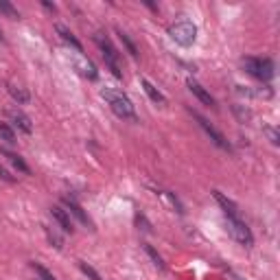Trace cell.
<instances>
[{
  "label": "cell",
  "mask_w": 280,
  "mask_h": 280,
  "mask_svg": "<svg viewBox=\"0 0 280 280\" xmlns=\"http://www.w3.org/2000/svg\"><path fill=\"white\" fill-rule=\"evenodd\" d=\"M101 96L110 103L112 112L116 114L118 118H123V121H131V123H136V121H138L134 103H131V101H129V96H127V94H123L121 90H116V88H103V90H101Z\"/></svg>",
  "instance_id": "6da1fadb"
},
{
  "label": "cell",
  "mask_w": 280,
  "mask_h": 280,
  "mask_svg": "<svg viewBox=\"0 0 280 280\" xmlns=\"http://www.w3.org/2000/svg\"><path fill=\"white\" fill-rule=\"evenodd\" d=\"M243 68L248 70V75L256 77L261 81H269L274 77V62L271 59H261V57H243Z\"/></svg>",
  "instance_id": "277c9868"
},
{
  "label": "cell",
  "mask_w": 280,
  "mask_h": 280,
  "mask_svg": "<svg viewBox=\"0 0 280 280\" xmlns=\"http://www.w3.org/2000/svg\"><path fill=\"white\" fill-rule=\"evenodd\" d=\"M0 42H5V37H3V29H0Z\"/></svg>",
  "instance_id": "f1b7e54d"
},
{
  "label": "cell",
  "mask_w": 280,
  "mask_h": 280,
  "mask_svg": "<svg viewBox=\"0 0 280 280\" xmlns=\"http://www.w3.org/2000/svg\"><path fill=\"white\" fill-rule=\"evenodd\" d=\"M72 66L77 68V72L81 77H86V79H90V81H94L96 77H98V70H96V66L88 59V57H84V55H77V57H72Z\"/></svg>",
  "instance_id": "52a82bcc"
},
{
  "label": "cell",
  "mask_w": 280,
  "mask_h": 280,
  "mask_svg": "<svg viewBox=\"0 0 280 280\" xmlns=\"http://www.w3.org/2000/svg\"><path fill=\"white\" fill-rule=\"evenodd\" d=\"M42 7H44V9H48V11H53V13H57V7H55V5H51V3H46V0H44V3H42Z\"/></svg>",
  "instance_id": "83f0119b"
},
{
  "label": "cell",
  "mask_w": 280,
  "mask_h": 280,
  "mask_svg": "<svg viewBox=\"0 0 280 280\" xmlns=\"http://www.w3.org/2000/svg\"><path fill=\"white\" fill-rule=\"evenodd\" d=\"M263 131H265V134L269 136V140H271V145H278V143H280V134H278V131H276L274 127H265V129H263Z\"/></svg>",
  "instance_id": "d4e9b609"
},
{
  "label": "cell",
  "mask_w": 280,
  "mask_h": 280,
  "mask_svg": "<svg viewBox=\"0 0 280 280\" xmlns=\"http://www.w3.org/2000/svg\"><path fill=\"white\" fill-rule=\"evenodd\" d=\"M0 13H5L7 18H11V20H18L20 18V11L15 9L11 3H7V0H0Z\"/></svg>",
  "instance_id": "ffe728a7"
},
{
  "label": "cell",
  "mask_w": 280,
  "mask_h": 280,
  "mask_svg": "<svg viewBox=\"0 0 280 280\" xmlns=\"http://www.w3.org/2000/svg\"><path fill=\"white\" fill-rule=\"evenodd\" d=\"M169 35L175 44L188 48V46H193L195 39H197V27L191 20H179V22L169 27Z\"/></svg>",
  "instance_id": "3957f363"
},
{
  "label": "cell",
  "mask_w": 280,
  "mask_h": 280,
  "mask_svg": "<svg viewBox=\"0 0 280 280\" xmlns=\"http://www.w3.org/2000/svg\"><path fill=\"white\" fill-rule=\"evenodd\" d=\"M51 215H53V219L57 221V224L62 226L64 232H68V234L75 232V226H72V221H70V215H68V212H66L64 208H59V206H53V208H51Z\"/></svg>",
  "instance_id": "9c48e42d"
},
{
  "label": "cell",
  "mask_w": 280,
  "mask_h": 280,
  "mask_svg": "<svg viewBox=\"0 0 280 280\" xmlns=\"http://www.w3.org/2000/svg\"><path fill=\"white\" fill-rule=\"evenodd\" d=\"M143 250H145L147 254H149V258L153 261V265H155V267H158V269H162V271H164V267H167V265H164V261H162V256H160V254H158V252H155V250L151 248V245H149V243H143Z\"/></svg>",
  "instance_id": "d6986e66"
},
{
  "label": "cell",
  "mask_w": 280,
  "mask_h": 280,
  "mask_svg": "<svg viewBox=\"0 0 280 280\" xmlns=\"http://www.w3.org/2000/svg\"><path fill=\"white\" fill-rule=\"evenodd\" d=\"M64 206H66V208H68L70 212H72V215H75L79 221H81V224H84V226H88L90 230H94V224H92V219H90L88 217V212L84 210V208H81V206L75 202V199H72V197H64Z\"/></svg>",
  "instance_id": "ba28073f"
},
{
  "label": "cell",
  "mask_w": 280,
  "mask_h": 280,
  "mask_svg": "<svg viewBox=\"0 0 280 280\" xmlns=\"http://www.w3.org/2000/svg\"><path fill=\"white\" fill-rule=\"evenodd\" d=\"M94 39H96V44H98V48H101V53H103L105 66H108V68L112 70V75H114V77L123 79L121 55H118V51H116V48H114V44L110 42L108 37H105V33H96V35H94Z\"/></svg>",
  "instance_id": "7a4b0ae2"
},
{
  "label": "cell",
  "mask_w": 280,
  "mask_h": 280,
  "mask_svg": "<svg viewBox=\"0 0 280 280\" xmlns=\"http://www.w3.org/2000/svg\"><path fill=\"white\" fill-rule=\"evenodd\" d=\"M55 29H57V35H59V37L64 39V42L70 46V48H75L77 53H81V51H84V46H81V42H79V39H77L75 35H72V31H70V29H66L64 24H57Z\"/></svg>",
  "instance_id": "4fadbf2b"
},
{
  "label": "cell",
  "mask_w": 280,
  "mask_h": 280,
  "mask_svg": "<svg viewBox=\"0 0 280 280\" xmlns=\"http://www.w3.org/2000/svg\"><path fill=\"white\" fill-rule=\"evenodd\" d=\"M226 230H228V234L232 236L236 243L243 245V248H252V245H254L252 230L245 226L238 217H226Z\"/></svg>",
  "instance_id": "5b68a950"
},
{
  "label": "cell",
  "mask_w": 280,
  "mask_h": 280,
  "mask_svg": "<svg viewBox=\"0 0 280 280\" xmlns=\"http://www.w3.org/2000/svg\"><path fill=\"white\" fill-rule=\"evenodd\" d=\"M188 90H191V92H193L197 98H199V101H202L204 105H208V108H215V98L210 96V92H208V90H206L204 86L197 84V81L188 79Z\"/></svg>",
  "instance_id": "30bf717a"
},
{
  "label": "cell",
  "mask_w": 280,
  "mask_h": 280,
  "mask_svg": "<svg viewBox=\"0 0 280 280\" xmlns=\"http://www.w3.org/2000/svg\"><path fill=\"white\" fill-rule=\"evenodd\" d=\"M116 33H118V37H121V42H123V46H125V48H127V53H129L131 57H138V46L134 44V39H131V37L127 35V33H125V31H121V29H118Z\"/></svg>",
  "instance_id": "ac0fdd59"
},
{
  "label": "cell",
  "mask_w": 280,
  "mask_h": 280,
  "mask_svg": "<svg viewBox=\"0 0 280 280\" xmlns=\"http://www.w3.org/2000/svg\"><path fill=\"white\" fill-rule=\"evenodd\" d=\"M0 179H5V182H9V184H11V182H15V177H13L11 173L3 167V164H0Z\"/></svg>",
  "instance_id": "484cf974"
},
{
  "label": "cell",
  "mask_w": 280,
  "mask_h": 280,
  "mask_svg": "<svg viewBox=\"0 0 280 280\" xmlns=\"http://www.w3.org/2000/svg\"><path fill=\"white\" fill-rule=\"evenodd\" d=\"M140 84H143V90H145V92H147V96H149L153 103H158V105H167V98H164V94H162L160 90H158V88H155V86L151 84V81L143 79V81H140Z\"/></svg>",
  "instance_id": "9a60e30c"
},
{
  "label": "cell",
  "mask_w": 280,
  "mask_h": 280,
  "mask_svg": "<svg viewBox=\"0 0 280 280\" xmlns=\"http://www.w3.org/2000/svg\"><path fill=\"white\" fill-rule=\"evenodd\" d=\"M33 269L37 271V274H39V278H42V280H55V276H53L51 271H48L44 265H39V263H33Z\"/></svg>",
  "instance_id": "cb8c5ba5"
},
{
  "label": "cell",
  "mask_w": 280,
  "mask_h": 280,
  "mask_svg": "<svg viewBox=\"0 0 280 280\" xmlns=\"http://www.w3.org/2000/svg\"><path fill=\"white\" fill-rule=\"evenodd\" d=\"M46 236H48V241H51V243L55 245L57 250H62V248H64V241H62V236L57 234V232H53L51 228H46Z\"/></svg>",
  "instance_id": "603a6c76"
},
{
  "label": "cell",
  "mask_w": 280,
  "mask_h": 280,
  "mask_svg": "<svg viewBox=\"0 0 280 280\" xmlns=\"http://www.w3.org/2000/svg\"><path fill=\"white\" fill-rule=\"evenodd\" d=\"M136 224H138V228L143 226L145 232H151V226H149V221H147L145 217H140V215H138V217H136Z\"/></svg>",
  "instance_id": "4316f807"
},
{
  "label": "cell",
  "mask_w": 280,
  "mask_h": 280,
  "mask_svg": "<svg viewBox=\"0 0 280 280\" xmlns=\"http://www.w3.org/2000/svg\"><path fill=\"white\" fill-rule=\"evenodd\" d=\"M9 116H11V121H13V125L18 127L22 134H33V125H31V118L27 116V114H22V112H18V110H11Z\"/></svg>",
  "instance_id": "7c38bea8"
},
{
  "label": "cell",
  "mask_w": 280,
  "mask_h": 280,
  "mask_svg": "<svg viewBox=\"0 0 280 280\" xmlns=\"http://www.w3.org/2000/svg\"><path fill=\"white\" fill-rule=\"evenodd\" d=\"M79 267H81V271H84V274L90 278V280H103L101 276H98V271L94 269V267H90L88 263H84V261H79Z\"/></svg>",
  "instance_id": "7402d4cb"
},
{
  "label": "cell",
  "mask_w": 280,
  "mask_h": 280,
  "mask_svg": "<svg viewBox=\"0 0 280 280\" xmlns=\"http://www.w3.org/2000/svg\"><path fill=\"white\" fill-rule=\"evenodd\" d=\"M193 118H197V123H199V127H202V129L206 131V134L210 136V140H212V143H215V145L219 147V149H224V151H230V143H228V140H226V136L221 134V131H219L217 127H212L210 123L206 121V118L202 116V114H197V112H193Z\"/></svg>",
  "instance_id": "8992f818"
},
{
  "label": "cell",
  "mask_w": 280,
  "mask_h": 280,
  "mask_svg": "<svg viewBox=\"0 0 280 280\" xmlns=\"http://www.w3.org/2000/svg\"><path fill=\"white\" fill-rule=\"evenodd\" d=\"M0 138H3L5 143H9V145L15 143V131L7 125V123H3V121H0Z\"/></svg>",
  "instance_id": "44dd1931"
},
{
  "label": "cell",
  "mask_w": 280,
  "mask_h": 280,
  "mask_svg": "<svg viewBox=\"0 0 280 280\" xmlns=\"http://www.w3.org/2000/svg\"><path fill=\"white\" fill-rule=\"evenodd\" d=\"M212 197L217 199V204L224 208V212H226V217H238V208H236V204L232 202V199H228V197L221 193V191H212Z\"/></svg>",
  "instance_id": "8fae6325"
},
{
  "label": "cell",
  "mask_w": 280,
  "mask_h": 280,
  "mask_svg": "<svg viewBox=\"0 0 280 280\" xmlns=\"http://www.w3.org/2000/svg\"><path fill=\"white\" fill-rule=\"evenodd\" d=\"M7 90H9V94L15 98V101L18 103H29V92L24 88H20L18 84H13V81H9V84H7Z\"/></svg>",
  "instance_id": "2e32d148"
},
{
  "label": "cell",
  "mask_w": 280,
  "mask_h": 280,
  "mask_svg": "<svg viewBox=\"0 0 280 280\" xmlns=\"http://www.w3.org/2000/svg\"><path fill=\"white\" fill-rule=\"evenodd\" d=\"M0 155H5V158L7 160H9L11 164H13V167L15 169H18L20 173H24V175H29V173H31V169H29V164L27 162H24L22 158H20V155L18 153H13V151H9V149H0Z\"/></svg>",
  "instance_id": "5bb4252c"
},
{
  "label": "cell",
  "mask_w": 280,
  "mask_h": 280,
  "mask_svg": "<svg viewBox=\"0 0 280 280\" xmlns=\"http://www.w3.org/2000/svg\"><path fill=\"white\" fill-rule=\"evenodd\" d=\"M158 195L162 197L164 204H167V206H171V208L175 210V212H179V215H184V206L179 204V199H177V197L173 195V193H169V191H160Z\"/></svg>",
  "instance_id": "e0dca14e"
}]
</instances>
